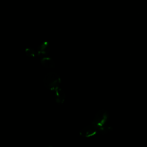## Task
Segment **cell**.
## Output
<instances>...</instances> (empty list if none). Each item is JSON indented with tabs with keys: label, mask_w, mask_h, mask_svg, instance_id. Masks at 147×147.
I'll list each match as a JSON object with an SVG mask.
<instances>
[{
	"label": "cell",
	"mask_w": 147,
	"mask_h": 147,
	"mask_svg": "<svg viewBox=\"0 0 147 147\" xmlns=\"http://www.w3.org/2000/svg\"><path fill=\"white\" fill-rule=\"evenodd\" d=\"M25 52L26 55L29 57H30V58H34L37 54V53L36 52L34 49L31 47L26 48L25 49Z\"/></svg>",
	"instance_id": "8"
},
{
	"label": "cell",
	"mask_w": 147,
	"mask_h": 147,
	"mask_svg": "<svg viewBox=\"0 0 147 147\" xmlns=\"http://www.w3.org/2000/svg\"><path fill=\"white\" fill-rule=\"evenodd\" d=\"M53 92L54 93V96L56 102L59 104L63 103L66 97L64 91L60 87H59Z\"/></svg>",
	"instance_id": "5"
},
{
	"label": "cell",
	"mask_w": 147,
	"mask_h": 147,
	"mask_svg": "<svg viewBox=\"0 0 147 147\" xmlns=\"http://www.w3.org/2000/svg\"><path fill=\"white\" fill-rule=\"evenodd\" d=\"M108 118V112L104 109H102L96 113L91 123L98 127L106 123Z\"/></svg>",
	"instance_id": "2"
},
{
	"label": "cell",
	"mask_w": 147,
	"mask_h": 147,
	"mask_svg": "<svg viewBox=\"0 0 147 147\" xmlns=\"http://www.w3.org/2000/svg\"><path fill=\"white\" fill-rule=\"evenodd\" d=\"M40 62L41 65L45 68L51 69L55 67V63L51 57H49L48 56L41 57Z\"/></svg>",
	"instance_id": "6"
},
{
	"label": "cell",
	"mask_w": 147,
	"mask_h": 147,
	"mask_svg": "<svg viewBox=\"0 0 147 147\" xmlns=\"http://www.w3.org/2000/svg\"><path fill=\"white\" fill-rule=\"evenodd\" d=\"M97 134H98V127L92 123L83 128L79 133L81 136L86 138L92 137Z\"/></svg>",
	"instance_id": "3"
},
{
	"label": "cell",
	"mask_w": 147,
	"mask_h": 147,
	"mask_svg": "<svg viewBox=\"0 0 147 147\" xmlns=\"http://www.w3.org/2000/svg\"><path fill=\"white\" fill-rule=\"evenodd\" d=\"M43 83L47 88L53 92L56 88L60 87L61 79L57 74L49 72L44 76Z\"/></svg>",
	"instance_id": "1"
},
{
	"label": "cell",
	"mask_w": 147,
	"mask_h": 147,
	"mask_svg": "<svg viewBox=\"0 0 147 147\" xmlns=\"http://www.w3.org/2000/svg\"><path fill=\"white\" fill-rule=\"evenodd\" d=\"M50 51L49 44L47 41H43L41 42L37 48V54L41 57H45L48 56Z\"/></svg>",
	"instance_id": "4"
},
{
	"label": "cell",
	"mask_w": 147,
	"mask_h": 147,
	"mask_svg": "<svg viewBox=\"0 0 147 147\" xmlns=\"http://www.w3.org/2000/svg\"><path fill=\"white\" fill-rule=\"evenodd\" d=\"M98 134H105L111 132L113 130V127L110 125L107 124L106 123L103 125L98 126Z\"/></svg>",
	"instance_id": "7"
}]
</instances>
